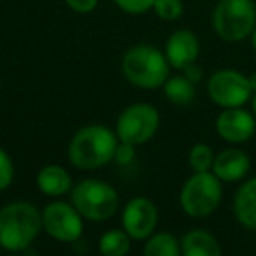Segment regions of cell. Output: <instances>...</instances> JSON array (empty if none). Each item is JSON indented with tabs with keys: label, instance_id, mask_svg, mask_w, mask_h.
Instances as JSON below:
<instances>
[{
	"label": "cell",
	"instance_id": "cell-28",
	"mask_svg": "<svg viewBox=\"0 0 256 256\" xmlns=\"http://www.w3.org/2000/svg\"><path fill=\"white\" fill-rule=\"evenodd\" d=\"M250 82H251V88H253V91L256 92V72L250 74Z\"/></svg>",
	"mask_w": 256,
	"mask_h": 256
},
{
	"label": "cell",
	"instance_id": "cell-21",
	"mask_svg": "<svg viewBox=\"0 0 256 256\" xmlns=\"http://www.w3.org/2000/svg\"><path fill=\"white\" fill-rule=\"evenodd\" d=\"M152 10L158 20L172 23V21L182 20L185 12V4L183 0H155Z\"/></svg>",
	"mask_w": 256,
	"mask_h": 256
},
{
	"label": "cell",
	"instance_id": "cell-6",
	"mask_svg": "<svg viewBox=\"0 0 256 256\" xmlns=\"http://www.w3.org/2000/svg\"><path fill=\"white\" fill-rule=\"evenodd\" d=\"M222 180L211 171L194 172L180 194V206L192 218H206L222 202Z\"/></svg>",
	"mask_w": 256,
	"mask_h": 256
},
{
	"label": "cell",
	"instance_id": "cell-5",
	"mask_svg": "<svg viewBox=\"0 0 256 256\" xmlns=\"http://www.w3.org/2000/svg\"><path fill=\"white\" fill-rule=\"evenodd\" d=\"M72 204L84 220L106 222L117 212L118 194L110 183L88 178L72 188Z\"/></svg>",
	"mask_w": 256,
	"mask_h": 256
},
{
	"label": "cell",
	"instance_id": "cell-30",
	"mask_svg": "<svg viewBox=\"0 0 256 256\" xmlns=\"http://www.w3.org/2000/svg\"><path fill=\"white\" fill-rule=\"evenodd\" d=\"M9 256H16V254H9Z\"/></svg>",
	"mask_w": 256,
	"mask_h": 256
},
{
	"label": "cell",
	"instance_id": "cell-4",
	"mask_svg": "<svg viewBox=\"0 0 256 256\" xmlns=\"http://www.w3.org/2000/svg\"><path fill=\"white\" fill-rule=\"evenodd\" d=\"M211 24L222 40L236 44L251 37L256 26L254 0H218L211 12Z\"/></svg>",
	"mask_w": 256,
	"mask_h": 256
},
{
	"label": "cell",
	"instance_id": "cell-17",
	"mask_svg": "<svg viewBox=\"0 0 256 256\" xmlns=\"http://www.w3.org/2000/svg\"><path fill=\"white\" fill-rule=\"evenodd\" d=\"M196 86L185 75H169L166 84L162 86L166 100L176 106H188L196 100Z\"/></svg>",
	"mask_w": 256,
	"mask_h": 256
},
{
	"label": "cell",
	"instance_id": "cell-3",
	"mask_svg": "<svg viewBox=\"0 0 256 256\" xmlns=\"http://www.w3.org/2000/svg\"><path fill=\"white\" fill-rule=\"evenodd\" d=\"M42 228V212L34 204L16 200L0 209V246L10 253L24 251Z\"/></svg>",
	"mask_w": 256,
	"mask_h": 256
},
{
	"label": "cell",
	"instance_id": "cell-25",
	"mask_svg": "<svg viewBox=\"0 0 256 256\" xmlns=\"http://www.w3.org/2000/svg\"><path fill=\"white\" fill-rule=\"evenodd\" d=\"M100 0H64L68 7H70L74 12L78 14H89L98 7Z\"/></svg>",
	"mask_w": 256,
	"mask_h": 256
},
{
	"label": "cell",
	"instance_id": "cell-7",
	"mask_svg": "<svg viewBox=\"0 0 256 256\" xmlns=\"http://www.w3.org/2000/svg\"><path fill=\"white\" fill-rule=\"evenodd\" d=\"M208 96L220 108H237L251 102L254 91L250 75L236 68H220L209 75L206 82Z\"/></svg>",
	"mask_w": 256,
	"mask_h": 256
},
{
	"label": "cell",
	"instance_id": "cell-8",
	"mask_svg": "<svg viewBox=\"0 0 256 256\" xmlns=\"http://www.w3.org/2000/svg\"><path fill=\"white\" fill-rule=\"evenodd\" d=\"M160 114L150 103H132L120 112L115 124L118 140L138 146L150 142L158 131Z\"/></svg>",
	"mask_w": 256,
	"mask_h": 256
},
{
	"label": "cell",
	"instance_id": "cell-23",
	"mask_svg": "<svg viewBox=\"0 0 256 256\" xmlns=\"http://www.w3.org/2000/svg\"><path fill=\"white\" fill-rule=\"evenodd\" d=\"M14 180V164L7 152L0 148V192L9 188Z\"/></svg>",
	"mask_w": 256,
	"mask_h": 256
},
{
	"label": "cell",
	"instance_id": "cell-15",
	"mask_svg": "<svg viewBox=\"0 0 256 256\" xmlns=\"http://www.w3.org/2000/svg\"><path fill=\"white\" fill-rule=\"evenodd\" d=\"M37 185L42 194L49 197H61L72 192V178L64 168L58 164H49L42 168L37 174Z\"/></svg>",
	"mask_w": 256,
	"mask_h": 256
},
{
	"label": "cell",
	"instance_id": "cell-12",
	"mask_svg": "<svg viewBox=\"0 0 256 256\" xmlns=\"http://www.w3.org/2000/svg\"><path fill=\"white\" fill-rule=\"evenodd\" d=\"M164 54L171 68L183 72L186 66L197 63V58L200 54V40L194 30L180 28L166 38Z\"/></svg>",
	"mask_w": 256,
	"mask_h": 256
},
{
	"label": "cell",
	"instance_id": "cell-9",
	"mask_svg": "<svg viewBox=\"0 0 256 256\" xmlns=\"http://www.w3.org/2000/svg\"><path fill=\"white\" fill-rule=\"evenodd\" d=\"M74 204L56 200L42 211V228L60 242H75L82 237L84 222Z\"/></svg>",
	"mask_w": 256,
	"mask_h": 256
},
{
	"label": "cell",
	"instance_id": "cell-16",
	"mask_svg": "<svg viewBox=\"0 0 256 256\" xmlns=\"http://www.w3.org/2000/svg\"><path fill=\"white\" fill-rule=\"evenodd\" d=\"M182 254L183 256H222V248H220L216 237H212L208 230L194 228L183 236Z\"/></svg>",
	"mask_w": 256,
	"mask_h": 256
},
{
	"label": "cell",
	"instance_id": "cell-13",
	"mask_svg": "<svg viewBox=\"0 0 256 256\" xmlns=\"http://www.w3.org/2000/svg\"><path fill=\"white\" fill-rule=\"evenodd\" d=\"M250 168L251 160L246 152H242L240 148H225L214 157L212 172L222 182L234 183L240 182L250 172Z\"/></svg>",
	"mask_w": 256,
	"mask_h": 256
},
{
	"label": "cell",
	"instance_id": "cell-22",
	"mask_svg": "<svg viewBox=\"0 0 256 256\" xmlns=\"http://www.w3.org/2000/svg\"><path fill=\"white\" fill-rule=\"evenodd\" d=\"M155 0H114V4L126 14H132V16H140L148 10L154 9Z\"/></svg>",
	"mask_w": 256,
	"mask_h": 256
},
{
	"label": "cell",
	"instance_id": "cell-24",
	"mask_svg": "<svg viewBox=\"0 0 256 256\" xmlns=\"http://www.w3.org/2000/svg\"><path fill=\"white\" fill-rule=\"evenodd\" d=\"M136 157V146L131 145V143L126 142H118L117 148H115V155L114 160L117 162L118 166H129Z\"/></svg>",
	"mask_w": 256,
	"mask_h": 256
},
{
	"label": "cell",
	"instance_id": "cell-18",
	"mask_svg": "<svg viewBox=\"0 0 256 256\" xmlns=\"http://www.w3.org/2000/svg\"><path fill=\"white\" fill-rule=\"evenodd\" d=\"M143 256H182V242L168 232L152 234L145 244Z\"/></svg>",
	"mask_w": 256,
	"mask_h": 256
},
{
	"label": "cell",
	"instance_id": "cell-1",
	"mask_svg": "<svg viewBox=\"0 0 256 256\" xmlns=\"http://www.w3.org/2000/svg\"><path fill=\"white\" fill-rule=\"evenodd\" d=\"M120 70L126 80L143 91L162 89L171 75V64L164 51L152 44H136L124 52Z\"/></svg>",
	"mask_w": 256,
	"mask_h": 256
},
{
	"label": "cell",
	"instance_id": "cell-29",
	"mask_svg": "<svg viewBox=\"0 0 256 256\" xmlns=\"http://www.w3.org/2000/svg\"><path fill=\"white\" fill-rule=\"evenodd\" d=\"M250 103H251V112H253V115L256 117V92L253 94V98H251Z\"/></svg>",
	"mask_w": 256,
	"mask_h": 256
},
{
	"label": "cell",
	"instance_id": "cell-19",
	"mask_svg": "<svg viewBox=\"0 0 256 256\" xmlns=\"http://www.w3.org/2000/svg\"><path fill=\"white\" fill-rule=\"evenodd\" d=\"M98 248L103 256H126L131 250V237L126 230H108L100 237Z\"/></svg>",
	"mask_w": 256,
	"mask_h": 256
},
{
	"label": "cell",
	"instance_id": "cell-20",
	"mask_svg": "<svg viewBox=\"0 0 256 256\" xmlns=\"http://www.w3.org/2000/svg\"><path fill=\"white\" fill-rule=\"evenodd\" d=\"M214 157L216 155L212 154V148L208 143H196L188 154L190 168L194 169V172L211 171L212 164H214Z\"/></svg>",
	"mask_w": 256,
	"mask_h": 256
},
{
	"label": "cell",
	"instance_id": "cell-10",
	"mask_svg": "<svg viewBox=\"0 0 256 256\" xmlns=\"http://www.w3.org/2000/svg\"><path fill=\"white\" fill-rule=\"evenodd\" d=\"M158 222L157 206L146 197H134L122 211V226L131 239L143 240L154 234Z\"/></svg>",
	"mask_w": 256,
	"mask_h": 256
},
{
	"label": "cell",
	"instance_id": "cell-27",
	"mask_svg": "<svg viewBox=\"0 0 256 256\" xmlns=\"http://www.w3.org/2000/svg\"><path fill=\"white\" fill-rule=\"evenodd\" d=\"M250 42H251V48H253V51L256 52V26H254L253 34H251V37H250Z\"/></svg>",
	"mask_w": 256,
	"mask_h": 256
},
{
	"label": "cell",
	"instance_id": "cell-11",
	"mask_svg": "<svg viewBox=\"0 0 256 256\" xmlns=\"http://www.w3.org/2000/svg\"><path fill=\"white\" fill-rule=\"evenodd\" d=\"M216 132L232 145L250 142L256 132V117L246 108H223L216 117Z\"/></svg>",
	"mask_w": 256,
	"mask_h": 256
},
{
	"label": "cell",
	"instance_id": "cell-26",
	"mask_svg": "<svg viewBox=\"0 0 256 256\" xmlns=\"http://www.w3.org/2000/svg\"><path fill=\"white\" fill-rule=\"evenodd\" d=\"M185 77H188L190 80L194 82V84H199L200 80H202V77H204V74H202V68L199 66L197 63H194V64H190V66H186L185 70L182 72Z\"/></svg>",
	"mask_w": 256,
	"mask_h": 256
},
{
	"label": "cell",
	"instance_id": "cell-14",
	"mask_svg": "<svg viewBox=\"0 0 256 256\" xmlns=\"http://www.w3.org/2000/svg\"><path fill=\"white\" fill-rule=\"evenodd\" d=\"M234 214L240 225L256 232V178L244 182L236 192Z\"/></svg>",
	"mask_w": 256,
	"mask_h": 256
},
{
	"label": "cell",
	"instance_id": "cell-2",
	"mask_svg": "<svg viewBox=\"0 0 256 256\" xmlns=\"http://www.w3.org/2000/svg\"><path fill=\"white\" fill-rule=\"evenodd\" d=\"M115 131L102 124H91L80 128L68 145V158L77 169L92 171L114 160L115 148L118 145Z\"/></svg>",
	"mask_w": 256,
	"mask_h": 256
},
{
	"label": "cell",
	"instance_id": "cell-31",
	"mask_svg": "<svg viewBox=\"0 0 256 256\" xmlns=\"http://www.w3.org/2000/svg\"><path fill=\"white\" fill-rule=\"evenodd\" d=\"M254 2H256V0H254Z\"/></svg>",
	"mask_w": 256,
	"mask_h": 256
}]
</instances>
